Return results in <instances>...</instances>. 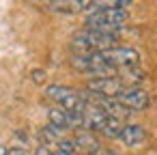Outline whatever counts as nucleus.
<instances>
[{
	"label": "nucleus",
	"mask_w": 157,
	"mask_h": 155,
	"mask_svg": "<svg viewBox=\"0 0 157 155\" xmlns=\"http://www.w3.org/2000/svg\"><path fill=\"white\" fill-rule=\"evenodd\" d=\"M35 155H52V151H50V149H45V146H39Z\"/></svg>",
	"instance_id": "nucleus-15"
},
{
	"label": "nucleus",
	"mask_w": 157,
	"mask_h": 155,
	"mask_svg": "<svg viewBox=\"0 0 157 155\" xmlns=\"http://www.w3.org/2000/svg\"><path fill=\"white\" fill-rule=\"evenodd\" d=\"M52 155H71V153H65V151H54Z\"/></svg>",
	"instance_id": "nucleus-18"
},
{
	"label": "nucleus",
	"mask_w": 157,
	"mask_h": 155,
	"mask_svg": "<svg viewBox=\"0 0 157 155\" xmlns=\"http://www.w3.org/2000/svg\"><path fill=\"white\" fill-rule=\"evenodd\" d=\"M7 155H26V153H24V149H20V146H11V149L7 151Z\"/></svg>",
	"instance_id": "nucleus-14"
},
{
	"label": "nucleus",
	"mask_w": 157,
	"mask_h": 155,
	"mask_svg": "<svg viewBox=\"0 0 157 155\" xmlns=\"http://www.w3.org/2000/svg\"><path fill=\"white\" fill-rule=\"evenodd\" d=\"M123 82L116 76H108V78H90L86 82V93L95 95V97H116L123 91Z\"/></svg>",
	"instance_id": "nucleus-7"
},
{
	"label": "nucleus",
	"mask_w": 157,
	"mask_h": 155,
	"mask_svg": "<svg viewBox=\"0 0 157 155\" xmlns=\"http://www.w3.org/2000/svg\"><path fill=\"white\" fill-rule=\"evenodd\" d=\"M97 155H116V153H112V151H99Z\"/></svg>",
	"instance_id": "nucleus-16"
},
{
	"label": "nucleus",
	"mask_w": 157,
	"mask_h": 155,
	"mask_svg": "<svg viewBox=\"0 0 157 155\" xmlns=\"http://www.w3.org/2000/svg\"><path fill=\"white\" fill-rule=\"evenodd\" d=\"M69 65L86 76H95V78H108V76H116V69H112L99 52H90V54H73L69 58Z\"/></svg>",
	"instance_id": "nucleus-4"
},
{
	"label": "nucleus",
	"mask_w": 157,
	"mask_h": 155,
	"mask_svg": "<svg viewBox=\"0 0 157 155\" xmlns=\"http://www.w3.org/2000/svg\"><path fill=\"white\" fill-rule=\"evenodd\" d=\"M114 99H116L118 103H123L129 112H142V110H146L148 103H151V95H148L144 88H140V86L123 88Z\"/></svg>",
	"instance_id": "nucleus-6"
},
{
	"label": "nucleus",
	"mask_w": 157,
	"mask_h": 155,
	"mask_svg": "<svg viewBox=\"0 0 157 155\" xmlns=\"http://www.w3.org/2000/svg\"><path fill=\"white\" fill-rule=\"evenodd\" d=\"M45 95L58 103V108L69 110V112H84L88 106V95L86 91H75L71 86H63V84H50L45 88Z\"/></svg>",
	"instance_id": "nucleus-2"
},
{
	"label": "nucleus",
	"mask_w": 157,
	"mask_h": 155,
	"mask_svg": "<svg viewBox=\"0 0 157 155\" xmlns=\"http://www.w3.org/2000/svg\"><path fill=\"white\" fill-rule=\"evenodd\" d=\"M127 20H129V11L125 9H99L95 13H88L84 24L88 30L118 33V28H123Z\"/></svg>",
	"instance_id": "nucleus-3"
},
{
	"label": "nucleus",
	"mask_w": 157,
	"mask_h": 155,
	"mask_svg": "<svg viewBox=\"0 0 157 155\" xmlns=\"http://www.w3.org/2000/svg\"><path fill=\"white\" fill-rule=\"evenodd\" d=\"M7 151H9L7 146H2V144H0V155H7Z\"/></svg>",
	"instance_id": "nucleus-17"
},
{
	"label": "nucleus",
	"mask_w": 157,
	"mask_h": 155,
	"mask_svg": "<svg viewBox=\"0 0 157 155\" xmlns=\"http://www.w3.org/2000/svg\"><path fill=\"white\" fill-rule=\"evenodd\" d=\"M118 138H121L123 144H127V146H140V144L146 140V131H144V127L138 125V123H127V125H123Z\"/></svg>",
	"instance_id": "nucleus-9"
},
{
	"label": "nucleus",
	"mask_w": 157,
	"mask_h": 155,
	"mask_svg": "<svg viewBox=\"0 0 157 155\" xmlns=\"http://www.w3.org/2000/svg\"><path fill=\"white\" fill-rule=\"evenodd\" d=\"M118 41V33H103V30H80L71 37V48L75 54H90V52H103L108 48H114Z\"/></svg>",
	"instance_id": "nucleus-1"
},
{
	"label": "nucleus",
	"mask_w": 157,
	"mask_h": 155,
	"mask_svg": "<svg viewBox=\"0 0 157 155\" xmlns=\"http://www.w3.org/2000/svg\"><path fill=\"white\" fill-rule=\"evenodd\" d=\"M48 118H50V125L54 127H60V129H69V110H63V108H50L48 110Z\"/></svg>",
	"instance_id": "nucleus-10"
},
{
	"label": "nucleus",
	"mask_w": 157,
	"mask_h": 155,
	"mask_svg": "<svg viewBox=\"0 0 157 155\" xmlns=\"http://www.w3.org/2000/svg\"><path fill=\"white\" fill-rule=\"evenodd\" d=\"M73 142H75V153H80V155H97L101 151L99 140L93 136V131H86V129H80L75 134Z\"/></svg>",
	"instance_id": "nucleus-8"
},
{
	"label": "nucleus",
	"mask_w": 157,
	"mask_h": 155,
	"mask_svg": "<svg viewBox=\"0 0 157 155\" xmlns=\"http://www.w3.org/2000/svg\"><path fill=\"white\" fill-rule=\"evenodd\" d=\"M121 129H123V123L121 121H116L112 116H105L103 125L99 127V134L105 136V138H118L121 136Z\"/></svg>",
	"instance_id": "nucleus-11"
},
{
	"label": "nucleus",
	"mask_w": 157,
	"mask_h": 155,
	"mask_svg": "<svg viewBox=\"0 0 157 155\" xmlns=\"http://www.w3.org/2000/svg\"><path fill=\"white\" fill-rule=\"evenodd\" d=\"M63 131H65V129L54 127V125L48 123V125L41 129V138H43L45 142H58V140H63Z\"/></svg>",
	"instance_id": "nucleus-12"
},
{
	"label": "nucleus",
	"mask_w": 157,
	"mask_h": 155,
	"mask_svg": "<svg viewBox=\"0 0 157 155\" xmlns=\"http://www.w3.org/2000/svg\"><path fill=\"white\" fill-rule=\"evenodd\" d=\"M101 58L112 67V69H129V67H138L140 63V52L129 48V45H114V48H108L103 52H99Z\"/></svg>",
	"instance_id": "nucleus-5"
},
{
	"label": "nucleus",
	"mask_w": 157,
	"mask_h": 155,
	"mask_svg": "<svg viewBox=\"0 0 157 155\" xmlns=\"http://www.w3.org/2000/svg\"><path fill=\"white\" fill-rule=\"evenodd\" d=\"M43 78H45V71H41V69H35L33 71V80L35 82H43Z\"/></svg>",
	"instance_id": "nucleus-13"
}]
</instances>
